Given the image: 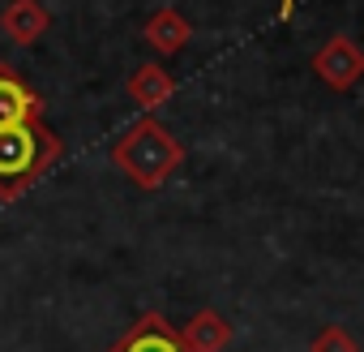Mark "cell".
<instances>
[{"label":"cell","instance_id":"3957f363","mask_svg":"<svg viewBox=\"0 0 364 352\" xmlns=\"http://www.w3.org/2000/svg\"><path fill=\"white\" fill-rule=\"evenodd\" d=\"M313 73L330 90H351L364 78V48L355 39H347V35H330L313 56Z\"/></svg>","mask_w":364,"mask_h":352},{"label":"cell","instance_id":"52a82bcc","mask_svg":"<svg viewBox=\"0 0 364 352\" xmlns=\"http://www.w3.org/2000/svg\"><path fill=\"white\" fill-rule=\"evenodd\" d=\"M180 343H185V352H223L232 343V322L219 309H198L180 326Z\"/></svg>","mask_w":364,"mask_h":352},{"label":"cell","instance_id":"7a4b0ae2","mask_svg":"<svg viewBox=\"0 0 364 352\" xmlns=\"http://www.w3.org/2000/svg\"><path fill=\"white\" fill-rule=\"evenodd\" d=\"M112 163L129 176L137 190H150V194H154V190L167 185V176L185 163V146H180V142L163 129L159 116H141L129 133L116 138Z\"/></svg>","mask_w":364,"mask_h":352},{"label":"cell","instance_id":"9c48e42d","mask_svg":"<svg viewBox=\"0 0 364 352\" xmlns=\"http://www.w3.org/2000/svg\"><path fill=\"white\" fill-rule=\"evenodd\" d=\"M171 90H176V78H171L163 65H154V61L129 73V99H133L141 112H154V108H163V103L171 99Z\"/></svg>","mask_w":364,"mask_h":352},{"label":"cell","instance_id":"6da1fadb","mask_svg":"<svg viewBox=\"0 0 364 352\" xmlns=\"http://www.w3.org/2000/svg\"><path fill=\"white\" fill-rule=\"evenodd\" d=\"M65 155V142L43 120H22L0 129V202L22 198L48 167Z\"/></svg>","mask_w":364,"mask_h":352},{"label":"cell","instance_id":"277c9868","mask_svg":"<svg viewBox=\"0 0 364 352\" xmlns=\"http://www.w3.org/2000/svg\"><path fill=\"white\" fill-rule=\"evenodd\" d=\"M43 95L14 69L0 61V129L5 125H22V120H43Z\"/></svg>","mask_w":364,"mask_h":352},{"label":"cell","instance_id":"8992f818","mask_svg":"<svg viewBox=\"0 0 364 352\" xmlns=\"http://www.w3.org/2000/svg\"><path fill=\"white\" fill-rule=\"evenodd\" d=\"M48 26H52V14L39 0H9V5L0 9V31H5V39H14L22 48L39 43L48 35Z\"/></svg>","mask_w":364,"mask_h":352},{"label":"cell","instance_id":"ba28073f","mask_svg":"<svg viewBox=\"0 0 364 352\" xmlns=\"http://www.w3.org/2000/svg\"><path fill=\"white\" fill-rule=\"evenodd\" d=\"M141 39H146L154 52L176 56L180 48H185V43L193 39V22H189L185 14H180V9H159V14H150V18H146Z\"/></svg>","mask_w":364,"mask_h":352},{"label":"cell","instance_id":"30bf717a","mask_svg":"<svg viewBox=\"0 0 364 352\" xmlns=\"http://www.w3.org/2000/svg\"><path fill=\"white\" fill-rule=\"evenodd\" d=\"M309 352H360V343L347 335V326H321L309 343Z\"/></svg>","mask_w":364,"mask_h":352},{"label":"cell","instance_id":"5b68a950","mask_svg":"<svg viewBox=\"0 0 364 352\" xmlns=\"http://www.w3.org/2000/svg\"><path fill=\"white\" fill-rule=\"evenodd\" d=\"M107 352H185V343H180V331L159 309H146Z\"/></svg>","mask_w":364,"mask_h":352}]
</instances>
